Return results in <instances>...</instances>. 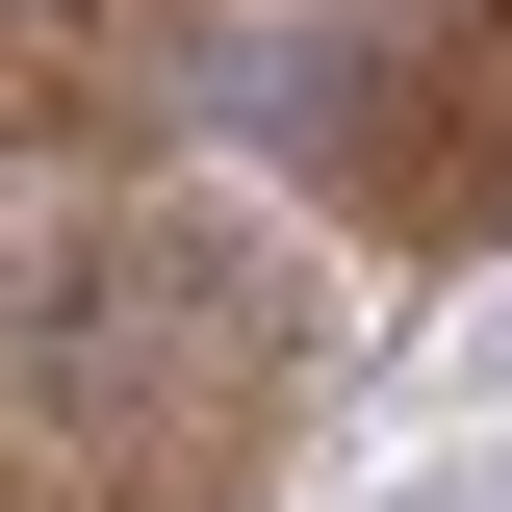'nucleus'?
I'll list each match as a JSON object with an SVG mask.
<instances>
[{"label": "nucleus", "instance_id": "obj_1", "mask_svg": "<svg viewBox=\"0 0 512 512\" xmlns=\"http://www.w3.org/2000/svg\"><path fill=\"white\" fill-rule=\"evenodd\" d=\"M487 512H512V487H487Z\"/></svg>", "mask_w": 512, "mask_h": 512}]
</instances>
